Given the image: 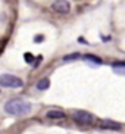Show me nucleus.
Here are the masks:
<instances>
[{
	"mask_svg": "<svg viewBox=\"0 0 125 134\" xmlns=\"http://www.w3.org/2000/svg\"><path fill=\"white\" fill-rule=\"evenodd\" d=\"M31 110H32L31 103L25 102V100H21V99H12V100L4 103V112L8 115L24 116V115H30Z\"/></svg>",
	"mask_w": 125,
	"mask_h": 134,
	"instance_id": "1",
	"label": "nucleus"
},
{
	"mask_svg": "<svg viewBox=\"0 0 125 134\" xmlns=\"http://www.w3.org/2000/svg\"><path fill=\"white\" fill-rule=\"evenodd\" d=\"M0 84L3 87H9V88H19L24 86L22 80L16 75L12 74H2L0 75Z\"/></svg>",
	"mask_w": 125,
	"mask_h": 134,
	"instance_id": "2",
	"label": "nucleus"
},
{
	"mask_svg": "<svg viewBox=\"0 0 125 134\" xmlns=\"http://www.w3.org/2000/svg\"><path fill=\"white\" fill-rule=\"evenodd\" d=\"M72 119H74L78 125H91L94 122V116L90 112H86V110H77L72 114Z\"/></svg>",
	"mask_w": 125,
	"mask_h": 134,
	"instance_id": "3",
	"label": "nucleus"
},
{
	"mask_svg": "<svg viewBox=\"0 0 125 134\" xmlns=\"http://www.w3.org/2000/svg\"><path fill=\"white\" fill-rule=\"evenodd\" d=\"M52 9H53V12L56 13H68L71 9V4L68 0H56L53 2L52 4Z\"/></svg>",
	"mask_w": 125,
	"mask_h": 134,
	"instance_id": "4",
	"label": "nucleus"
},
{
	"mask_svg": "<svg viewBox=\"0 0 125 134\" xmlns=\"http://www.w3.org/2000/svg\"><path fill=\"white\" fill-rule=\"evenodd\" d=\"M100 127L102 128H109V130H121V124L109 121V119H102L100 121Z\"/></svg>",
	"mask_w": 125,
	"mask_h": 134,
	"instance_id": "5",
	"label": "nucleus"
},
{
	"mask_svg": "<svg viewBox=\"0 0 125 134\" xmlns=\"http://www.w3.org/2000/svg\"><path fill=\"white\" fill-rule=\"evenodd\" d=\"M46 116L49 119H63L65 118V112L63 110H47Z\"/></svg>",
	"mask_w": 125,
	"mask_h": 134,
	"instance_id": "6",
	"label": "nucleus"
},
{
	"mask_svg": "<svg viewBox=\"0 0 125 134\" xmlns=\"http://www.w3.org/2000/svg\"><path fill=\"white\" fill-rule=\"evenodd\" d=\"M82 59L87 60V62L96 63V65H102V59L97 58V56H94V55H82Z\"/></svg>",
	"mask_w": 125,
	"mask_h": 134,
	"instance_id": "7",
	"label": "nucleus"
},
{
	"mask_svg": "<svg viewBox=\"0 0 125 134\" xmlns=\"http://www.w3.org/2000/svg\"><path fill=\"white\" fill-rule=\"evenodd\" d=\"M35 87H37V90H47L50 87V81H49V78H41Z\"/></svg>",
	"mask_w": 125,
	"mask_h": 134,
	"instance_id": "8",
	"label": "nucleus"
},
{
	"mask_svg": "<svg viewBox=\"0 0 125 134\" xmlns=\"http://www.w3.org/2000/svg\"><path fill=\"white\" fill-rule=\"evenodd\" d=\"M79 56H81L79 53H72V55L65 56V58H63V60H75V59H78Z\"/></svg>",
	"mask_w": 125,
	"mask_h": 134,
	"instance_id": "9",
	"label": "nucleus"
},
{
	"mask_svg": "<svg viewBox=\"0 0 125 134\" xmlns=\"http://www.w3.org/2000/svg\"><path fill=\"white\" fill-rule=\"evenodd\" d=\"M112 66H113V68H115V66H124V68H125V60H122V62H115Z\"/></svg>",
	"mask_w": 125,
	"mask_h": 134,
	"instance_id": "10",
	"label": "nucleus"
},
{
	"mask_svg": "<svg viewBox=\"0 0 125 134\" xmlns=\"http://www.w3.org/2000/svg\"><path fill=\"white\" fill-rule=\"evenodd\" d=\"M31 53H27V55H25V60H27V62H31L32 60V58H31Z\"/></svg>",
	"mask_w": 125,
	"mask_h": 134,
	"instance_id": "11",
	"label": "nucleus"
}]
</instances>
